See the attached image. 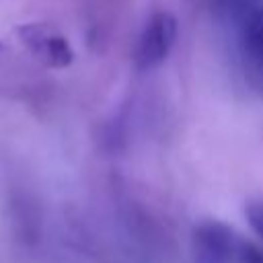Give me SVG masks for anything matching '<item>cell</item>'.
Here are the masks:
<instances>
[{
  "label": "cell",
  "instance_id": "cell-7",
  "mask_svg": "<svg viewBox=\"0 0 263 263\" xmlns=\"http://www.w3.org/2000/svg\"><path fill=\"white\" fill-rule=\"evenodd\" d=\"M253 68V72L257 74V78L263 82V62H259V64H255V66H251Z\"/></svg>",
  "mask_w": 263,
  "mask_h": 263
},
{
  "label": "cell",
  "instance_id": "cell-2",
  "mask_svg": "<svg viewBox=\"0 0 263 263\" xmlns=\"http://www.w3.org/2000/svg\"><path fill=\"white\" fill-rule=\"evenodd\" d=\"M18 43L45 68L64 70L74 62V49L66 35L49 23H23L14 29Z\"/></svg>",
  "mask_w": 263,
  "mask_h": 263
},
{
  "label": "cell",
  "instance_id": "cell-4",
  "mask_svg": "<svg viewBox=\"0 0 263 263\" xmlns=\"http://www.w3.org/2000/svg\"><path fill=\"white\" fill-rule=\"evenodd\" d=\"M240 41L251 66L263 62V4L242 21Z\"/></svg>",
  "mask_w": 263,
  "mask_h": 263
},
{
  "label": "cell",
  "instance_id": "cell-3",
  "mask_svg": "<svg viewBox=\"0 0 263 263\" xmlns=\"http://www.w3.org/2000/svg\"><path fill=\"white\" fill-rule=\"evenodd\" d=\"M177 29H179L177 18L171 12H166V10L154 12L148 18V23L138 39V45L134 51L136 68L144 72V70H152V68L160 66L168 58V53L177 41Z\"/></svg>",
  "mask_w": 263,
  "mask_h": 263
},
{
  "label": "cell",
  "instance_id": "cell-6",
  "mask_svg": "<svg viewBox=\"0 0 263 263\" xmlns=\"http://www.w3.org/2000/svg\"><path fill=\"white\" fill-rule=\"evenodd\" d=\"M245 218H247L249 226L257 232V236L263 240V199H255V201L247 203Z\"/></svg>",
  "mask_w": 263,
  "mask_h": 263
},
{
  "label": "cell",
  "instance_id": "cell-1",
  "mask_svg": "<svg viewBox=\"0 0 263 263\" xmlns=\"http://www.w3.org/2000/svg\"><path fill=\"white\" fill-rule=\"evenodd\" d=\"M193 247L199 263H263V247L214 220L195 226Z\"/></svg>",
  "mask_w": 263,
  "mask_h": 263
},
{
  "label": "cell",
  "instance_id": "cell-5",
  "mask_svg": "<svg viewBox=\"0 0 263 263\" xmlns=\"http://www.w3.org/2000/svg\"><path fill=\"white\" fill-rule=\"evenodd\" d=\"M261 4L263 0H216V10L228 18H236L242 23Z\"/></svg>",
  "mask_w": 263,
  "mask_h": 263
}]
</instances>
